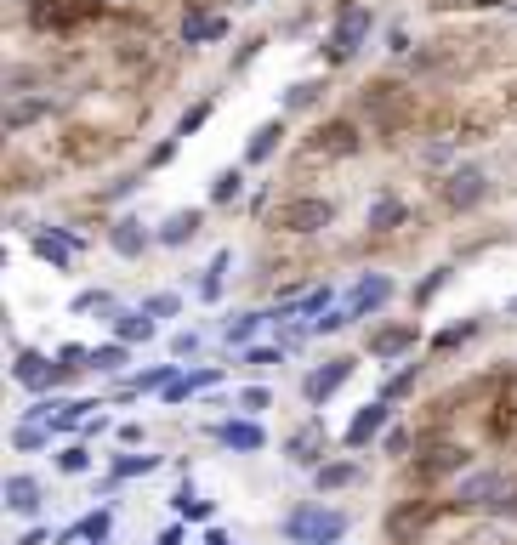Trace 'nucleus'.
Here are the masks:
<instances>
[{"instance_id": "nucleus-24", "label": "nucleus", "mask_w": 517, "mask_h": 545, "mask_svg": "<svg viewBox=\"0 0 517 545\" xmlns=\"http://www.w3.org/2000/svg\"><path fill=\"white\" fill-rule=\"evenodd\" d=\"M125 364H131V341H103V347H91V370H103V375H120Z\"/></svg>"}, {"instance_id": "nucleus-1", "label": "nucleus", "mask_w": 517, "mask_h": 545, "mask_svg": "<svg viewBox=\"0 0 517 545\" xmlns=\"http://www.w3.org/2000/svg\"><path fill=\"white\" fill-rule=\"evenodd\" d=\"M341 534H347V511H336V506H296L285 517L290 545H336Z\"/></svg>"}, {"instance_id": "nucleus-27", "label": "nucleus", "mask_w": 517, "mask_h": 545, "mask_svg": "<svg viewBox=\"0 0 517 545\" xmlns=\"http://www.w3.org/2000/svg\"><path fill=\"white\" fill-rule=\"evenodd\" d=\"M466 466V449H455V443H444V449H432L427 460H421V477H449Z\"/></svg>"}, {"instance_id": "nucleus-25", "label": "nucleus", "mask_w": 517, "mask_h": 545, "mask_svg": "<svg viewBox=\"0 0 517 545\" xmlns=\"http://www.w3.org/2000/svg\"><path fill=\"white\" fill-rule=\"evenodd\" d=\"M52 97H18V103L6 108V131H23V125H35L40 114H52Z\"/></svg>"}, {"instance_id": "nucleus-17", "label": "nucleus", "mask_w": 517, "mask_h": 545, "mask_svg": "<svg viewBox=\"0 0 517 545\" xmlns=\"http://www.w3.org/2000/svg\"><path fill=\"white\" fill-rule=\"evenodd\" d=\"M6 511H18V517H40V483L29 472L6 477Z\"/></svg>"}, {"instance_id": "nucleus-40", "label": "nucleus", "mask_w": 517, "mask_h": 545, "mask_svg": "<svg viewBox=\"0 0 517 545\" xmlns=\"http://www.w3.org/2000/svg\"><path fill=\"white\" fill-rule=\"evenodd\" d=\"M97 307H114V296L108 290H80L74 296V313H97Z\"/></svg>"}, {"instance_id": "nucleus-39", "label": "nucleus", "mask_w": 517, "mask_h": 545, "mask_svg": "<svg viewBox=\"0 0 517 545\" xmlns=\"http://www.w3.org/2000/svg\"><path fill=\"white\" fill-rule=\"evenodd\" d=\"M205 120H211V103H194V108H188V114L177 120V137H194V131H199Z\"/></svg>"}, {"instance_id": "nucleus-52", "label": "nucleus", "mask_w": 517, "mask_h": 545, "mask_svg": "<svg viewBox=\"0 0 517 545\" xmlns=\"http://www.w3.org/2000/svg\"><path fill=\"white\" fill-rule=\"evenodd\" d=\"M205 545H233V540L222 534V528H205Z\"/></svg>"}, {"instance_id": "nucleus-19", "label": "nucleus", "mask_w": 517, "mask_h": 545, "mask_svg": "<svg viewBox=\"0 0 517 545\" xmlns=\"http://www.w3.org/2000/svg\"><path fill=\"white\" fill-rule=\"evenodd\" d=\"M404 216H410V211H404V199L381 194L370 211H364V228H370V233H393V228H404Z\"/></svg>"}, {"instance_id": "nucleus-37", "label": "nucleus", "mask_w": 517, "mask_h": 545, "mask_svg": "<svg viewBox=\"0 0 517 545\" xmlns=\"http://www.w3.org/2000/svg\"><path fill=\"white\" fill-rule=\"evenodd\" d=\"M233 404H239V415H262V409H273V392L268 387H245Z\"/></svg>"}, {"instance_id": "nucleus-14", "label": "nucleus", "mask_w": 517, "mask_h": 545, "mask_svg": "<svg viewBox=\"0 0 517 545\" xmlns=\"http://www.w3.org/2000/svg\"><path fill=\"white\" fill-rule=\"evenodd\" d=\"M313 154H330V159H347L358 154V125L353 120H330L313 131Z\"/></svg>"}, {"instance_id": "nucleus-41", "label": "nucleus", "mask_w": 517, "mask_h": 545, "mask_svg": "<svg viewBox=\"0 0 517 545\" xmlns=\"http://www.w3.org/2000/svg\"><path fill=\"white\" fill-rule=\"evenodd\" d=\"M330 296H336L330 284H324V290H313V296H296V313H324V307H330Z\"/></svg>"}, {"instance_id": "nucleus-11", "label": "nucleus", "mask_w": 517, "mask_h": 545, "mask_svg": "<svg viewBox=\"0 0 517 545\" xmlns=\"http://www.w3.org/2000/svg\"><path fill=\"white\" fill-rule=\"evenodd\" d=\"M393 301V279L387 273H364V279L353 284V296H347V318H370V313H381Z\"/></svg>"}, {"instance_id": "nucleus-47", "label": "nucleus", "mask_w": 517, "mask_h": 545, "mask_svg": "<svg viewBox=\"0 0 517 545\" xmlns=\"http://www.w3.org/2000/svg\"><path fill=\"white\" fill-rule=\"evenodd\" d=\"M114 438H120L125 449H137V443H143V421H125L120 432H114Z\"/></svg>"}, {"instance_id": "nucleus-29", "label": "nucleus", "mask_w": 517, "mask_h": 545, "mask_svg": "<svg viewBox=\"0 0 517 545\" xmlns=\"http://www.w3.org/2000/svg\"><path fill=\"white\" fill-rule=\"evenodd\" d=\"M228 35V18H205V12H194V18L182 23V40L188 46H199V40H222Z\"/></svg>"}, {"instance_id": "nucleus-36", "label": "nucleus", "mask_w": 517, "mask_h": 545, "mask_svg": "<svg viewBox=\"0 0 517 545\" xmlns=\"http://www.w3.org/2000/svg\"><path fill=\"white\" fill-rule=\"evenodd\" d=\"M57 472H63V477H80V472H91V449H86V443H69V449L57 455Z\"/></svg>"}, {"instance_id": "nucleus-53", "label": "nucleus", "mask_w": 517, "mask_h": 545, "mask_svg": "<svg viewBox=\"0 0 517 545\" xmlns=\"http://www.w3.org/2000/svg\"><path fill=\"white\" fill-rule=\"evenodd\" d=\"M506 318H517V296H512V301H506Z\"/></svg>"}, {"instance_id": "nucleus-43", "label": "nucleus", "mask_w": 517, "mask_h": 545, "mask_svg": "<svg viewBox=\"0 0 517 545\" xmlns=\"http://www.w3.org/2000/svg\"><path fill=\"white\" fill-rule=\"evenodd\" d=\"M194 352H199V335L194 330H177V335H171V358H194Z\"/></svg>"}, {"instance_id": "nucleus-20", "label": "nucleus", "mask_w": 517, "mask_h": 545, "mask_svg": "<svg viewBox=\"0 0 517 545\" xmlns=\"http://www.w3.org/2000/svg\"><path fill=\"white\" fill-rule=\"evenodd\" d=\"M108 528H114V511L97 506V511H86L80 523L63 528V534H57V545H69V540H108Z\"/></svg>"}, {"instance_id": "nucleus-2", "label": "nucleus", "mask_w": 517, "mask_h": 545, "mask_svg": "<svg viewBox=\"0 0 517 545\" xmlns=\"http://www.w3.org/2000/svg\"><path fill=\"white\" fill-rule=\"evenodd\" d=\"M336 222V205L319 194H296V199H279L273 205V228L279 233H324Z\"/></svg>"}, {"instance_id": "nucleus-54", "label": "nucleus", "mask_w": 517, "mask_h": 545, "mask_svg": "<svg viewBox=\"0 0 517 545\" xmlns=\"http://www.w3.org/2000/svg\"><path fill=\"white\" fill-rule=\"evenodd\" d=\"M245 6H256V0H245Z\"/></svg>"}, {"instance_id": "nucleus-28", "label": "nucleus", "mask_w": 517, "mask_h": 545, "mask_svg": "<svg viewBox=\"0 0 517 545\" xmlns=\"http://www.w3.org/2000/svg\"><path fill=\"white\" fill-rule=\"evenodd\" d=\"M228 250H216L211 267H205V279H199V301H222V284H228Z\"/></svg>"}, {"instance_id": "nucleus-22", "label": "nucleus", "mask_w": 517, "mask_h": 545, "mask_svg": "<svg viewBox=\"0 0 517 545\" xmlns=\"http://www.w3.org/2000/svg\"><path fill=\"white\" fill-rule=\"evenodd\" d=\"M279 142H285V120H268V125H256V131H250V148H245V159H250V165H268V159H273V148H279Z\"/></svg>"}, {"instance_id": "nucleus-5", "label": "nucleus", "mask_w": 517, "mask_h": 545, "mask_svg": "<svg viewBox=\"0 0 517 545\" xmlns=\"http://www.w3.org/2000/svg\"><path fill=\"white\" fill-rule=\"evenodd\" d=\"M444 205L449 211H478L483 194H489V176L478 171V165H455V171H444Z\"/></svg>"}, {"instance_id": "nucleus-45", "label": "nucleus", "mask_w": 517, "mask_h": 545, "mask_svg": "<svg viewBox=\"0 0 517 545\" xmlns=\"http://www.w3.org/2000/svg\"><path fill=\"white\" fill-rule=\"evenodd\" d=\"M466 335H478V324L466 318V324H449L444 335H438V347H455V341H466Z\"/></svg>"}, {"instance_id": "nucleus-21", "label": "nucleus", "mask_w": 517, "mask_h": 545, "mask_svg": "<svg viewBox=\"0 0 517 545\" xmlns=\"http://www.w3.org/2000/svg\"><path fill=\"white\" fill-rule=\"evenodd\" d=\"M199 228H205V211H171L160 228V245H188V239H199Z\"/></svg>"}, {"instance_id": "nucleus-32", "label": "nucleus", "mask_w": 517, "mask_h": 545, "mask_svg": "<svg viewBox=\"0 0 517 545\" xmlns=\"http://www.w3.org/2000/svg\"><path fill=\"white\" fill-rule=\"evenodd\" d=\"M46 443H52V426H40V421H23L18 432H12V449H18V455H35Z\"/></svg>"}, {"instance_id": "nucleus-48", "label": "nucleus", "mask_w": 517, "mask_h": 545, "mask_svg": "<svg viewBox=\"0 0 517 545\" xmlns=\"http://www.w3.org/2000/svg\"><path fill=\"white\" fill-rule=\"evenodd\" d=\"M387 52H398V57L410 52V29H387Z\"/></svg>"}, {"instance_id": "nucleus-55", "label": "nucleus", "mask_w": 517, "mask_h": 545, "mask_svg": "<svg viewBox=\"0 0 517 545\" xmlns=\"http://www.w3.org/2000/svg\"><path fill=\"white\" fill-rule=\"evenodd\" d=\"M91 545H103V540H91Z\"/></svg>"}, {"instance_id": "nucleus-13", "label": "nucleus", "mask_w": 517, "mask_h": 545, "mask_svg": "<svg viewBox=\"0 0 517 545\" xmlns=\"http://www.w3.org/2000/svg\"><path fill=\"white\" fill-rule=\"evenodd\" d=\"M154 239H160V233H148L137 216H120V222L108 228V250H114V256H125V262H137V256H143Z\"/></svg>"}, {"instance_id": "nucleus-10", "label": "nucleus", "mask_w": 517, "mask_h": 545, "mask_svg": "<svg viewBox=\"0 0 517 545\" xmlns=\"http://www.w3.org/2000/svg\"><path fill=\"white\" fill-rule=\"evenodd\" d=\"M415 341H421V324H381V330H370V358H381V364H393V358H404V352H415Z\"/></svg>"}, {"instance_id": "nucleus-18", "label": "nucleus", "mask_w": 517, "mask_h": 545, "mask_svg": "<svg viewBox=\"0 0 517 545\" xmlns=\"http://www.w3.org/2000/svg\"><path fill=\"white\" fill-rule=\"evenodd\" d=\"M216 381H222V370H216V364H205V370L177 375V381H171V387H165L160 398H165V404H182V398H194V392H211Z\"/></svg>"}, {"instance_id": "nucleus-15", "label": "nucleus", "mask_w": 517, "mask_h": 545, "mask_svg": "<svg viewBox=\"0 0 517 545\" xmlns=\"http://www.w3.org/2000/svg\"><path fill=\"white\" fill-rule=\"evenodd\" d=\"M74 250H80V239H69L63 228H40L35 233V256H40V262H52L57 273H69V267H74Z\"/></svg>"}, {"instance_id": "nucleus-38", "label": "nucleus", "mask_w": 517, "mask_h": 545, "mask_svg": "<svg viewBox=\"0 0 517 545\" xmlns=\"http://www.w3.org/2000/svg\"><path fill=\"white\" fill-rule=\"evenodd\" d=\"M273 364H285V347H250L245 352V370H273Z\"/></svg>"}, {"instance_id": "nucleus-35", "label": "nucleus", "mask_w": 517, "mask_h": 545, "mask_svg": "<svg viewBox=\"0 0 517 545\" xmlns=\"http://www.w3.org/2000/svg\"><path fill=\"white\" fill-rule=\"evenodd\" d=\"M177 381V364H160V370H143V375H131V392H165Z\"/></svg>"}, {"instance_id": "nucleus-34", "label": "nucleus", "mask_w": 517, "mask_h": 545, "mask_svg": "<svg viewBox=\"0 0 517 545\" xmlns=\"http://www.w3.org/2000/svg\"><path fill=\"white\" fill-rule=\"evenodd\" d=\"M239 194H245V171H216V182H211V205H233Z\"/></svg>"}, {"instance_id": "nucleus-26", "label": "nucleus", "mask_w": 517, "mask_h": 545, "mask_svg": "<svg viewBox=\"0 0 517 545\" xmlns=\"http://www.w3.org/2000/svg\"><path fill=\"white\" fill-rule=\"evenodd\" d=\"M171 511H177V517H188V523H211V517H216V500H199V494L182 483L177 500H171Z\"/></svg>"}, {"instance_id": "nucleus-31", "label": "nucleus", "mask_w": 517, "mask_h": 545, "mask_svg": "<svg viewBox=\"0 0 517 545\" xmlns=\"http://www.w3.org/2000/svg\"><path fill=\"white\" fill-rule=\"evenodd\" d=\"M165 460L160 455H114V483H131V477H148L160 472Z\"/></svg>"}, {"instance_id": "nucleus-33", "label": "nucleus", "mask_w": 517, "mask_h": 545, "mask_svg": "<svg viewBox=\"0 0 517 545\" xmlns=\"http://www.w3.org/2000/svg\"><path fill=\"white\" fill-rule=\"evenodd\" d=\"M324 97V80H296V86L285 91V114H302V108H313Z\"/></svg>"}, {"instance_id": "nucleus-46", "label": "nucleus", "mask_w": 517, "mask_h": 545, "mask_svg": "<svg viewBox=\"0 0 517 545\" xmlns=\"http://www.w3.org/2000/svg\"><path fill=\"white\" fill-rule=\"evenodd\" d=\"M444 279H449V267H438V273H432V279L421 284V290H415V301H427V296H438V290H444Z\"/></svg>"}, {"instance_id": "nucleus-30", "label": "nucleus", "mask_w": 517, "mask_h": 545, "mask_svg": "<svg viewBox=\"0 0 517 545\" xmlns=\"http://www.w3.org/2000/svg\"><path fill=\"white\" fill-rule=\"evenodd\" d=\"M268 318H273V313H239V318H228V324H222V335H228V347H250V335L262 330Z\"/></svg>"}, {"instance_id": "nucleus-12", "label": "nucleus", "mask_w": 517, "mask_h": 545, "mask_svg": "<svg viewBox=\"0 0 517 545\" xmlns=\"http://www.w3.org/2000/svg\"><path fill=\"white\" fill-rule=\"evenodd\" d=\"M12 381H18L23 392H52V387H57V364L46 358V352H18Z\"/></svg>"}, {"instance_id": "nucleus-6", "label": "nucleus", "mask_w": 517, "mask_h": 545, "mask_svg": "<svg viewBox=\"0 0 517 545\" xmlns=\"http://www.w3.org/2000/svg\"><path fill=\"white\" fill-rule=\"evenodd\" d=\"M324 449H330V432H324L319 415H313V421H302V426H296V432L285 438L290 466H302V472H319V466H324Z\"/></svg>"}, {"instance_id": "nucleus-7", "label": "nucleus", "mask_w": 517, "mask_h": 545, "mask_svg": "<svg viewBox=\"0 0 517 545\" xmlns=\"http://www.w3.org/2000/svg\"><path fill=\"white\" fill-rule=\"evenodd\" d=\"M353 370H358L353 358H324L319 370H307V381H302V398H307L313 409H319L324 398H336V392L347 387V381H353Z\"/></svg>"}, {"instance_id": "nucleus-44", "label": "nucleus", "mask_w": 517, "mask_h": 545, "mask_svg": "<svg viewBox=\"0 0 517 545\" xmlns=\"http://www.w3.org/2000/svg\"><path fill=\"white\" fill-rule=\"evenodd\" d=\"M415 375H421V370H415V364H410V370H398L393 381H387V398H404V392L415 387Z\"/></svg>"}, {"instance_id": "nucleus-16", "label": "nucleus", "mask_w": 517, "mask_h": 545, "mask_svg": "<svg viewBox=\"0 0 517 545\" xmlns=\"http://www.w3.org/2000/svg\"><path fill=\"white\" fill-rule=\"evenodd\" d=\"M353 483H364V466H358V460H324L319 472H313V489H319V494L353 489Z\"/></svg>"}, {"instance_id": "nucleus-4", "label": "nucleus", "mask_w": 517, "mask_h": 545, "mask_svg": "<svg viewBox=\"0 0 517 545\" xmlns=\"http://www.w3.org/2000/svg\"><path fill=\"white\" fill-rule=\"evenodd\" d=\"M370 6H358V0H347L336 12V29H330V40H324V57L330 63H347V57H358V46L370 40Z\"/></svg>"}, {"instance_id": "nucleus-50", "label": "nucleus", "mask_w": 517, "mask_h": 545, "mask_svg": "<svg viewBox=\"0 0 517 545\" xmlns=\"http://www.w3.org/2000/svg\"><path fill=\"white\" fill-rule=\"evenodd\" d=\"M46 540H52V528H40V523H35V528H29V534H23L18 545H46Z\"/></svg>"}, {"instance_id": "nucleus-42", "label": "nucleus", "mask_w": 517, "mask_h": 545, "mask_svg": "<svg viewBox=\"0 0 517 545\" xmlns=\"http://www.w3.org/2000/svg\"><path fill=\"white\" fill-rule=\"evenodd\" d=\"M143 307H148V313H154V318H171V313H177V307H182V301L171 296V290H160V296H148Z\"/></svg>"}, {"instance_id": "nucleus-51", "label": "nucleus", "mask_w": 517, "mask_h": 545, "mask_svg": "<svg viewBox=\"0 0 517 545\" xmlns=\"http://www.w3.org/2000/svg\"><path fill=\"white\" fill-rule=\"evenodd\" d=\"M160 545H182V523H171V528H165V534H160Z\"/></svg>"}, {"instance_id": "nucleus-8", "label": "nucleus", "mask_w": 517, "mask_h": 545, "mask_svg": "<svg viewBox=\"0 0 517 545\" xmlns=\"http://www.w3.org/2000/svg\"><path fill=\"white\" fill-rule=\"evenodd\" d=\"M387 421H393V398L364 404L353 415V426H347V449H370V443H381V438H387Z\"/></svg>"}, {"instance_id": "nucleus-23", "label": "nucleus", "mask_w": 517, "mask_h": 545, "mask_svg": "<svg viewBox=\"0 0 517 545\" xmlns=\"http://www.w3.org/2000/svg\"><path fill=\"white\" fill-rule=\"evenodd\" d=\"M114 335H120V341H154V313H148V307L114 313Z\"/></svg>"}, {"instance_id": "nucleus-9", "label": "nucleus", "mask_w": 517, "mask_h": 545, "mask_svg": "<svg viewBox=\"0 0 517 545\" xmlns=\"http://www.w3.org/2000/svg\"><path fill=\"white\" fill-rule=\"evenodd\" d=\"M216 443L233 449V455H262V449H268V432L256 426V415H233V421L216 426Z\"/></svg>"}, {"instance_id": "nucleus-3", "label": "nucleus", "mask_w": 517, "mask_h": 545, "mask_svg": "<svg viewBox=\"0 0 517 545\" xmlns=\"http://www.w3.org/2000/svg\"><path fill=\"white\" fill-rule=\"evenodd\" d=\"M517 500V483L506 472H466L455 483V506L466 511H495V506H512Z\"/></svg>"}, {"instance_id": "nucleus-49", "label": "nucleus", "mask_w": 517, "mask_h": 545, "mask_svg": "<svg viewBox=\"0 0 517 545\" xmlns=\"http://www.w3.org/2000/svg\"><path fill=\"white\" fill-rule=\"evenodd\" d=\"M404 443H410L404 432H387V438H381V449H387V455H404Z\"/></svg>"}]
</instances>
